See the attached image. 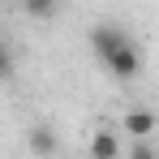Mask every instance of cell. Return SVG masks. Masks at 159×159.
I'll return each mask as SVG.
<instances>
[{
  "instance_id": "1",
  "label": "cell",
  "mask_w": 159,
  "mask_h": 159,
  "mask_svg": "<svg viewBox=\"0 0 159 159\" xmlns=\"http://www.w3.org/2000/svg\"><path fill=\"white\" fill-rule=\"evenodd\" d=\"M90 48H95L99 65H103L112 78L133 82L138 73H142V48H138L120 26H95L90 30Z\"/></svg>"
},
{
  "instance_id": "2",
  "label": "cell",
  "mask_w": 159,
  "mask_h": 159,
  "mask_svg": "<svg viewBox=\"0 0 159 159\" xmlns=\"http://www.w3.org/2000/svg\"><path fill=\"white\" fill-rule=\"evenodd\" d=\"M120 129L129 133L133 142H146V138L159 129V116L151 112V107H129V112L120 116Z\"/></svg>"
},
{
  "instance_id": "3",
  "label": "cell",
  "mask_w": 159,
  "mask_h": 159,
  "mask_svg": "<svg viewBox=\"0 0 159 159\" xmlns=\"http://www.w3.org/2000/svg\"><path fill=\"white\" fill-rule=\"evenodd\" d=\"M90 159H120V138L112 129H95L90 133Z\"/></svg>"
},
{
  "instance_id": "4",
  "label": "cell",
  "mask_w": 159,
  "mask_h": 159,
  "mask_svg": "<svg viewBox=\"0 0 159 159\" xmlns=\"http://www.w3.org/2000/svg\"><path fill=\"white\" fill-rule=\"evenodd\" d=\"M30 151L39 159H48V155H56V133H52V125H30Z\"/></svg>"
},
{
  "instance_id": "5",
  "label": "cell",
  "mask_w": 159,
  "mask_h": 159,
  "mask_svg": "<svg viewBox=\"0 0 159 159\" xmlns=\"http://www.w3.org/2000/svg\"><path fill=\"white\" fill-rule=\"evenodd\" d=\"M129 159H159V151L151 146V142H133V151H129Z\"/></svg>"
},
{
  "instance_id": "6",
  "label": "cell",
  "mask_w": 159,
  "mask_h": 159,
  "mask_svg": "<svg viewBox=\"0 0 159 159\" xmlns=\"http://www.w3.org/2000/svg\"><path fill=\"white\" fill-rule=\"evenodd\" d=\"M22 9H26L30 17H48V13H52V4H43V0H26Z\"/></svg>"
}]
</instances>
